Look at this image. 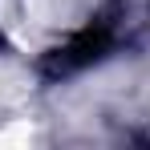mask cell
I'll return each mask as SVG.
<instances>
[{
	"label": "cell",
	"instance_id": "cell-1",
	"mask_svg": "<svg viewBox=\"0 0 150 150\" xmlns=\"http://www.w3.org/2000/svg\"><path fill=\"white\" fill-rule=\"evenodd\" d=\"M114 37H118V21H114V12H98L89 25L81 28V33H73L65 45H57V49L45 53L41 69H45V77L81 73V69H89L93 61H101V57L110 53Z\"/></svg>",
	"mask_w": 150,
	"mask_h": 150
}]
</instances>
